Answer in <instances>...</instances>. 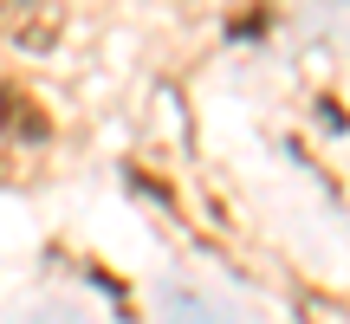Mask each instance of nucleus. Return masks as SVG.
Segmentation results:
<instances>
[{"mask_svg": "<svg viewBox=\"0 0 350 324\" xmlns=\"http://www.w3.org/2000/svg\"><path fill=\"white\" fill-rule=\"evenodd\" d=\"M46 137H52V117L39 111V98L20 91V85H0V175L20 156L46 150Z\"/></svg>", "mask_w": 350, "mask_h": 324, "instance_id": "f257e3e1", "label": "nucleus"}]
</instances>
